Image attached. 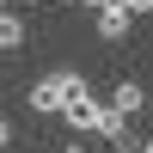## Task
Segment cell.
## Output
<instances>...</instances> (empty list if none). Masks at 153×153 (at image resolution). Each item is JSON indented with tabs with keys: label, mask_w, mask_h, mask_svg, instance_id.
Listing matches in <instances>:
<instances>
[{
	"label": "cell",
	"mask_w": 153,
	"mask_h": 153,
	"mask_svg": "<svg viewBox=\"0 0 153 153\" xmlns=\"http://www.w3.org/2000/svg\"><path fill=\"white\" fill-rule=\"evenodd\" d=\"M61 117H68V129H74V135H104V117H110V104H98V98L86 92L80 104H68Z\"/></svg>",
	"instance_id": "1"
},
{
	"label": "cell",
	"mask_w": 153,
	"mask_h": 153,
	"mask_svg": "<svg viewBox=\"0 0 153 153\" xmlns=\"http://www.w3.org/2000/svg\"><path fill=\"white\" fill-rule=\"evenodd\" d=\"M110 110H117L123 123H135V117H147V92L135 80H117V92H110Z\"/></svg>",
	"instance_id": "2"
},
{
	"label": "cell",
	"mask_w": 153,
	"mask_h": 153,
	"mask_svg": "<svg viewBox=\"0 0 153 153\" xmlns=\"http://www.w3.org/2000/svg\"><path fill=\"white\" fill-rule=\"evenodd\" d=\"M98 37H104V43H123V37H129V12H123V0L98 6Z\"/></svg>",
	"instance_id": "3"
},
{
	"label": "cell",
	"mask_w": 153,
	"mask_h": 153,
	"mask_svg": "<svg viewBox=\"0 0 153 153\" xmlns=\"http://www.w3.org/2000/svg\"><path fill=\"white\" fill-rule=\"evenodd\" d=\"M31 110H37V117H61V86L55 80H37L31 86Z\"/></svg>",
	"instance_id": "4"
},
{
	"label": "cell",
	"mask_w": 153,
	"mask_h": 153,
	"mask_svg": "<svg viewBox=\"0 0 153 153\" xmlns=\"http://www.w3.org/2000/svg\"><path fill=\"white\" fill-rule=\"evenodd\" d=\"M49 80H55V86H61V110H68V104H80V98H86V92H92V86H86V80H80V74H74V68H55V74H49Z\"/></svg>",
	"instance_id": "5"
},
{
	"label": "cell",
	"mask_w": 153,
	"mask_h": 153,
	"mask_svg": "<svg viewBox=\"0 0 153 153\" xmlns=\"http://www.w3.org/2000/svg\"><path fill=\"white\" fill-rule=\"evenodd\" d=\"M25 43V19L19 12H0V49H19Z\"/></svg>",
	"instance_id": "6"
},
{
	"label": "cell",
	"mask_w": 153,
	"mask_h": 153,
	"mask_svg": "<svg viewBox=\"0 0 153 153\" xmlns=\"http://www.w3.org/2000/svg\"><path fill=\"white\" fill-rule=\"evenodd\" d=\"M123 12H129V19L135 12H153V0H123Z\"/></svg>",
	"instance_id": "7"
},
{
	"label": "cell",
	"mask_w": 153,
	"mask_h": 153,
	"mask_svg": "<svg viewBox=\"0 0 153 153\" xmlns=\"http://www.w3.org/2000/svg\"><path fill=\"white\" fill-rule=\"evenodd\" d=\"M6 147H12V123L0 117V153H6Z\"/></svg>",
	"instance_id": "8"
},
{
	"label": "cell",
	"mask_w": 153,
	"mask_h": 153,
	"mask_svg": "<svg viewBox=\"0 0 153 153\" xmlns=\"http://www.w3.org/2000/svg\"><path fill=\"white\" fill-rule=\"evenodd\" d=\"M74 6H110V0H74Z\"/></svg>",
	"instance_id": "9"
},
{
	"label": "cell",
	"mask_w": 153,
	"mask_h": 153,
	"mask_svg": "<svg viewBox=\"0 0 153 153\" xmlns=\"http://www.w3.org/2000/svg\"><path fill=\"white\" fill-rule=\"evenodd\" d=\"M61 153H86V147H80V141H68V147H61Z\"/></svg>",
	"instance_id": "10"
},
{
	"label": "cell",
	"mask_w": 153,
	"mask_h": 153,
	"mask_svg": "<svg viewBox=\"0 0 153 153\" xmlns=\"http://www.w3.org/2000/svg\"><path fill=\"white\" fill-rule=\"evenodd\" d=\"M141 153H153V141H141Z\"/></svg>",
	"instance_id": "11"
},
{
	"label": "cell",
	"mask_w": 153,
	"mask_h": 153,
	"mask_svg": "<svg viewBox=\"0 0 153 153\" xmlns=\"http://www.w3.org/2000/svg\"><path fill=\"white\" fill-rule=\"evenodd\" d=\"M0 12H6V0H0Z\"/></svg>",
	"instance_id": "12"
}]
</instances>
